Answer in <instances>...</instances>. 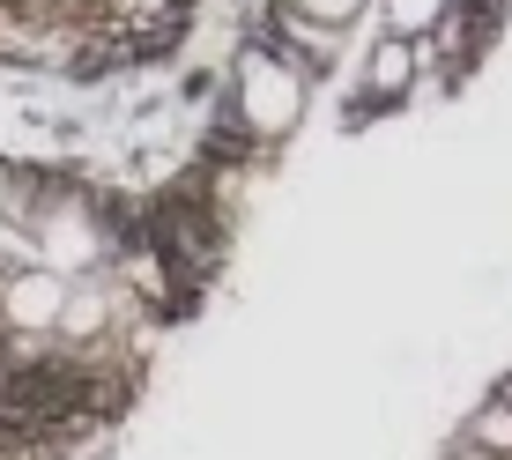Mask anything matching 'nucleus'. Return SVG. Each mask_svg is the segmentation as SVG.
Listing matches in <instances>:
<instances>
[{"instance_id":"1","label":"nucleus","mask_w":512,"mask_h":460,"mask_svg":"<svg viewBox=\"0 0 512 460\" xmlns=\"http://www.w3.org/2000/svg\"><path fill=\"white\" fill-rule=\"evenodd\" d=\"M238 112L253 134H290L297 119H305V75H297L290 60H275V52H245L238 67Z\"/></svg>"},{"instance_id":"2","label":"nucleus","mask_w":512,"mask_h":460,"mask_svg":"<svg viewBox=\"0 0 512 460\" xmlns=\"http://www.w3.org/2000/svg\"><path fill=\"white\" fill-rule=\"evenodd\" d=\"M67 297H75V282H67L60 268H15L8 282H0V320H8L15 334H52L67 320Z\"/></svg>"},{"instance_id":"3","label":"nucleus","mask_w":512,"mask_h":460,"mask_svg":"<svg viewBox=\"0 0 512 460\" xmlns=\"http://www.w3.org/2000/svg\"><path fill=\"white\" fill-rule=\"evenodd\" d=\"M416 82V38H401V30H386L372 45V90L379 97H401Z\"/></svg>"},{"instance_id":"4","label":"nucleus","mask_w":512,"mask_h":460,"mask_svg":"<svg viewBox=\"0 0 512 460\" xmlns=\"http://www.w3.org/2000/svg\"><path fill=\"white\" fill-rule=\"evenodd\" d=\"M438 15H446V0H386V30H401V38H423Z\"/></svg>"},{"instance_id":"5","label":"nucleus","mask_w":512,"mask_h":460,"mask_svg":"<svg viewBox=\"0 0 512 460\" xmlns=\"http://www.w3.org/2000/svg\"><path fill=\"white\" fill-rule=\"evenodd\" d=\"M475 446H490V453H505L512 460V401H498V409H483V416H475Z\"/></svg>"},{"instance_id":"6","label":"nucleus","mask_w":512,"mask_h":460,"mask_svg":"<svg viewBox=\"0 0 512 460\" xmlns=\"http://www.w3.org/2000/svg\"><path fill=\"white\" fill-rule=\"evenodd\" d=\"M97 327H104V297H97V290H75V297H67L60 334H75V342H82V334H97Z\"/></svg>"},{"instance_id":"7","label":"nucleus","mask_w":512,"mask_h":460,"mask_svg":"<svg viewBox=\"0 0 512 460\" xmlns=\"http://www.w3.org/2000/svg\"><path fill=\"white\" fill-rule=\"evenodd\" d=\"M357 8H364V0H290V15H305V23H327V30L357 23Z\"/></svg>"},{"instance_id":"8","label":"nucleus","mask_w":512,"mask_h":460,"mask_svg":"<svg viewBox=\"0 0 512 460\" xmlns=\"http://www.w3.org/2000/svg\"><path fill=\"white\" fill-rule=\"evenodd\" d=\"M8 275H15V238L0 230V282H8Z\"/></svg>"},{"instance_id":"9","label":"nucleus","mask_w":512,"mask_h":460,"mask_svg":"<svg viewBox=\"0 0 512 460\" xmlns=\"http://www.w3.org/2000/svg\"><path fill=\"white\" fill-rule=\"evenodd\" d=\"M453 460H505V453H490V446H475V438H468V446L453 453Z\"/></svg>"}]
</instances>
